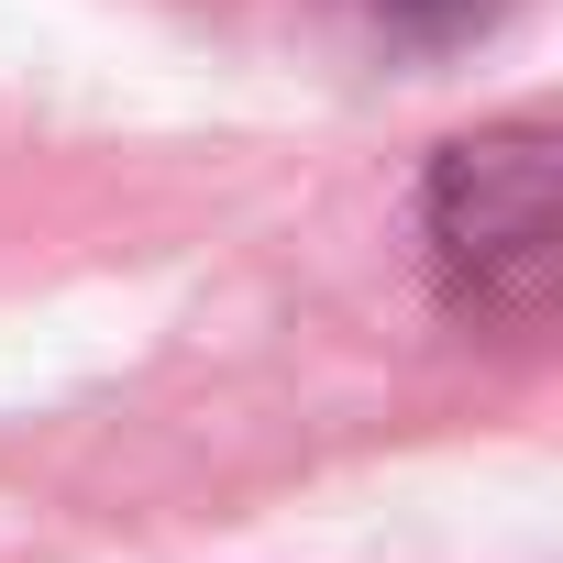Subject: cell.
I'll return each mask as SVG.
<instances>
[{
  "label": "cell",
  "mask_w": 563,
  "mask_h": 563,
  "mask_svg": "<svg viewBox=\"0 0 563 563\" xmlns=\"http://www.w3.org/2000/svg\"><path fill=\"white\" fill-rule=\"evenodd\" d=\"M420 243L453 321L475 332H541L552 310V133L541 122H497L431 155L420 188Z\"/></svg>",
  "instance_id": "cell-1"
},
{
  "label": "cell",
  "mask_w": 563,
  "mask_h": 563,
  "mask_svg": "<svg viewBox=\"0 0 563 563\" xmlns=\"http://www.w3.org/2000/svg\"><path fill=\"white\" fill-rule=\"evenodd\" d=\"M365 12H376L387 34H420V45H442V34H475V23H497L508 0H365Z\"/></svg>",
  "instance_id": "cell-2"
}]
</instances>
